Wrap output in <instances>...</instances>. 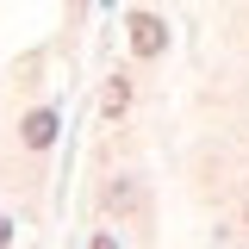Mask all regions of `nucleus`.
Here are the masks:
<instances>
[{
  "instance_id": "obj_1",
  "label": "nucleus",
  "mask_w": 249,
  "mask_h": 249,
  "mask_svg": "<svg viewBox=\"0 0 249 249\" xmlns=\"http://www.w3.org/2000/svg\"><path fill=\"white\" fill-rule=\"evenodd\" d=\"M131 50H137V56H162V50H168V25H162L156 13H137V19H131Z\"/></svg>"
},
{
  "instance_id": "obj_2",
  "label": "nucleus",
  "mask_w": 249,
  "mask_h": 249,
  "mask_svg": "<svg viewBox=\"0 0 249 249\" xmlns=\"http://www.w3.org/2000/svg\"><path fill=\"white\" fill-rule=\"evenodd\" d=\"M106 212H112V218H143V181L119 175V181L106 187Z\"/></svg>"
},
{
  "instance_id": "obj_4",
  "label": "nucleus",
  "mask_w": 249,
  "mask_h": 249,
  "mask_svg": "<svg viewBox=\"0 0 249 249\" xmlns=\"http://www.w3.org/2000/svg\"><path fill=\"white\" fill-rule=\"evenodd\" d=\"M124 106H131V81H124V75H119V81L106 88V112H124Z\"/></svg>"
},
{
  "instance_id": "obj_5",
  "label": "nucleus",
  "mask_w": 249,
  "mask_h": 249,
  "mask_svg": "<svg viewBox=\"0 0 249 249\" xmlns=\"http://www.w3.org/2000/svg\"><path fill=\"white\" fill-rule=\"evenodd\" d=\"M6 243H13V218H0V249H6Z\"/></svg>"
},
{
  "instance_id": "obj_6",
  "label": "nucleus",
  "mask_w": 249,
  "mask_h": 249,
  "mask_svg": "<svg viewBox=\"0 0 249 249\" xmlns=\"http://www.w3.org/2000/svg\"><path fill=\"white\" fill-rule=\"evenodd\" d=\"M93 249H119V243H112V237H100V243H93Z\"/></svg>"
},
{
  "instance_id": "obj_3",
  "label": "nucleus",
  "mask_w": 249,
  "mask_h": 249,
  "mask_svg": "<svg viewBox=\"0 0 249 249\" xmlns=\"http://www.w3.org/2000/svg\"><path fill=\"white\" fill-rule=\"evenodd\" d=\"M19 137H25V150H50V143H56V112H50V106H37V112L19 124Z\"/></svg>"
}]
</instances>
